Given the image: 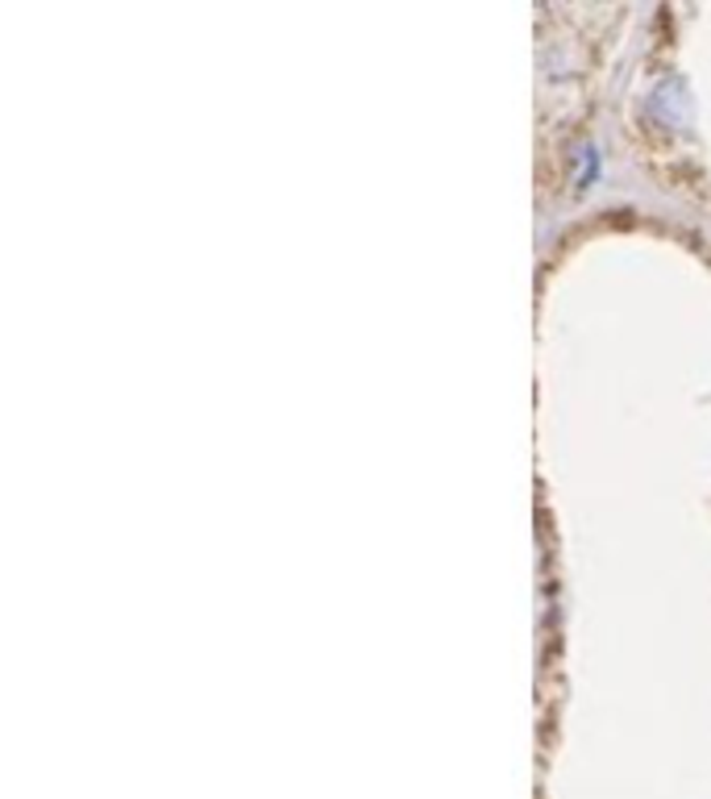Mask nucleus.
<instances>
[]
</instances>
